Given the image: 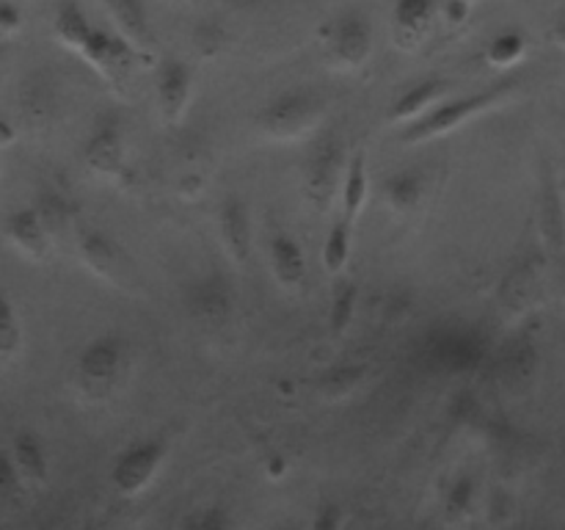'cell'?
<instances>
[{
  "label": "cell",
  "instance_id": "28",
  "mask_svg": "<svg viewBox=\"0 0 565 530\" xmlns=\"http://www.w3.org/2000/svg\"><path fill=\"white\" fill-rule=\"evenodd\" d=\"M22 486H25V478H22V473L17 469L11 451H0V500H17Z\"/></svg>",
  "mask_w": 565,
  "mask_h": 530
},
{
  "label": "cell",
  "instance_id": "4",
  "mask_svg": "<svg viewBox=\"0 0 565 530\" xmlns=\"http://www.w3.org/2000/svg\"><path fill=\"white\" fill-rule=\"evenodd\" d=\"M323 42L329 59L342 70H356L373 53V22L364 11L345 9L326 22Z\"/></svg>",
  "mask_w": 565,
  "mask_h": 530
},
{
  "label": "cell",
  "instance_id": "9",
  "mask_svg": "<svg viewBox=\"0 0 565 530\" xmlns=\"http://www.w3.org/2000/svg\"><path fill=\"white\" fill-rule=\"evenodd\" d=\"M193 88V70L182 59H163L154 77V92H158V105L163 110L166 121H177L182 110L188 108Z\"/></svg>",
  "mask_w": 565,
  "mask_h": 530
},
{
  "label": "cell",
  "instance_id": "14",
  "mask_svg": "<svg viewBox=\"0 0 565 530\" xmlns=\"http://www.w3.org/2000/svg\"><path fill=\"white\" fill-rule=\"evenodd\" d=\"M441 94H445V81H439V77H425V81L403 88L401 97L392 103L390 119L403 121V125H412L414 119L428 114V110L439 103Z\"/></svg>",
  "mask_w": 565,
  "mask_h": 530
},
{
  "label": "cell",
  "instance_id": "5",
  "mask_svg": "<svg viewBox=\"0 0 565 530\" xmlns=\"http://www.w3.org/2000/svg\"><path fill=\"white\" fill-rule=\"evenodd\" d=\"M348 158H345V141L337 136L334 130L320 132L309 147L307 160H303V177H307V193L318 204H326L337 186H342L345 177Z\"/></svg>",
  "mask_w": 565,
  "mask_h": 530
},
{
  "label": "cell",
  "instance_id": "27",
  "mask_svg": "<svg viewBox=\"0 0 565 530\" xmlns=\"http://www.w3.org/2000/svg\"><path fill=\"white\" fill-rule=\"evenodd\" d=\"M232 524V517L218 506H204L196 511L188 513L182 519V528L185 530H226Z\"/></svg>",
  "mask_w": 565,
  "mask_h": 530
},
{
  "label": "cell",
  "instance_id": "26",
  "mask_svg": "<svg viewBox=\"0 0 565 530\" xmlns=\"http://www.w3.org/2000/svg\"><path fill=\"white\" fill-rule=\"evenodd\" d=\"M22 346V329L20 318H17V309L11 304V298L6 296L3 287H0V362H9L20 353Z\"/></svg>",
  "mask_w": 565,
  "mask_h": 530
},
{
  "label": "cell",
  "instance_id": "10",
  "mask_svg": "<svg viewBox=\"0 0 565 530\" xmlns=\"http://www.w3.org/2000/svg\"><path fill=\"white\" fill-rule=\"evenodd\" d=\"M218 230L221 241H224L226 252L237 259V263H248L254 248V226H252V210H248L243 197H226L218 208Z\"/></svg>",
  "mask_w": 565,
  "mask_h": 530
},
{
  "label": "cell",
  "instance_id": "37",
  "mask_svg": "<svg viewBox=\"0 0 565 530\" xmlns=\"http://www.w3.org/2000/svg\"><path fill=\"white\" fill-rule=\"evenodd\" d=\"M3 59H6V42L3 36H0V64H3Z\"/></svg>",
  "mask_w": 565,
  "mask_h": 530
},
{
  "label": "cell",
  "instance_id": "34",
  "mask_svg": "<svg viewBox=\"0 0 565 530\" xmlns=\"http://www.w3.org/2000/svg\"><path fill=\"white\" fill-rule=\"evenodd\" d=\"M340 522H342L340 508L326 506V508H320V517L315 519V528H318V530H334V528H340Z\"/></svg>",
  "mask_w": 565,
  "mask_h": 530
},
{
  "label": "cell",
  "instance_id": "33",
  "mask_svg": "<svg viewBox=\"0 0 565 530\" xmlns=\"http://www.w3.org/2000/svg\"><path fill=\"white\" fill-rule=\"evenodd\" d=\"M221 28L215 25V22H202V25L196 28V42L199 47H202V53H218L221 47Z\"/></svg>",
  "mask_w": 565,
  "mask_h": 530
},
{
  "label": "cell",
  "instance_id": "7",
  "mask_svg": "<svg viewBox=\"0 0 565 530\" xmlns=\"http://www.w3.org/2000/svg\"><path fill=\"white\" fill-rule=\"evenodd\" d=\"M127 359V342L119 335H99L77 353V381L86 392H105L116 379Z\"/></svg>",
  "mask_w": 565,
  "mask_h": 530
},
{
  "label": "cell",
  "instance_id": "15",
  "mask_svg": "<svg viewBox=\"0 0 565 530\" xmlns=\"http://www.w3.org/2000/svg\"><path fill=\"white\" fill-rule=\"evenodd\" d=\"M270 268H274L276 279L287 287H298L307 279V257H303L301 243L287 232L270 237Z\"/></svg>",
  "mask_w": 565,
  "mask_h": 530
},
{
  "label": "cell",
  "instance_id": "18",
  "mask_svg": "<svg viewBox=\"0 0 565 530\" xmlns=\"http://www.w3.org/2000/svg\"><path fill=\"white\" fill-rule=\"evenodd\" d=\"M94 22L88 20L83 6L77 0H61L58 9H55V20H53V33L66 50L72 53H81L83 44L88 42L94 31Z\"/></svg>",
  "mask_w": 565,
  "mask_h": 530
},
{
  "label": "cell",
  "instance_id": "25",
  "mask_svg": "<svg viewBox=\"0 0 565 530\" xmlns=\"http://www.w3.org/2000/svg\"><path fill=\"white\" fill-rule=\"evenodd\" d=\"M351 243H353V224L340 215V219L331 224L329 235H326L323 241L326 274H340V271L345 268L348 259H351Z\"/></svg>",
  "mask_w": 565,
  "mask_h": 530
},
{
  "label": "cell",
  "instance_id": "16",
  "mask_svg": "<svg viewBox=\"0 0 565 530\" xmlns=\"http://www.w3.org/2000/svg\"><path fill=\"white\" fill-rule=\"evenodd\" d=\"M439 11L436 0H395L392 6V25L401 42H419L434 25Z\"/></svg>",
  "mask_w": 565,
  "mask_h": 530
},
{
  "label": "cell",
  "instance_id": "12",
  "mask_svg": "<svg viewBox=\"0 0 565 530\" xmlns=\"http://www.w3.org/2000/svg\"><path fill=\"white\" fill-rule=\"evenodd\" d=\"M83 160L94 174L119 177L125 171V138H121L119 125L103 121V125L94 127L86 147H83Z\"/></svg>",
  "mask_w": 565,
  "mask_h": 530
},
{
  "label": "cell",
  "instance_id": "17",
  "mask_svg": "<svg viewBox=\"0 0 565 530\" xmlns=\"http://www.w3.org/2000/svg\"><path fill=\"white\" fill-rule=\"evenodd\" d=\"M11 456H14L17 469H20L28 486L47 484V453H44L42 439H39L33 431H20V434L11 439Z\"/></svg>",
  "mask_w": 565,
  "mask_h": 530
},
{
  "label": "cell",
  "instance_id": "13",
  "mask_svg": "<svg viewBox=\"0 0 565 530\" xmlns=\"http://www.w3.org/2000/svg\"><path fill=\"white\" fill-rule=\"evenodd\" d=\"M381 197L395 213H414L425 199V174L419 169H397L381 182Z\"/></svg>",
  "mask_w": 565,
  "mask_h": 530
},
{
  "label": "cell",
  "instance_id": "36",
  "mask_svg": "<svg viewBox=\"0 0 565 530\" xmlns=\"http://www.w3.org/2000/svg\"><path fill=\"white\" fill-rule=\"evenodd\" d=\"M17 141V127L11 125L9 116L0 114V147H6V144H14Z\"/></svg>",
  "mask_w": 565,
  "mask_h": 530
},
{
  "label": "cell",
  "instance_id": "22",
  "mask_svg": "<svg viewBox=\"0 0 565 530\" xmlns=\"http://www.w3.org/2000/svg\"><path fill=\"white\" fill-rule=\"evenodd\" d=\"M359 307V285L351 279H342L334 285L329 304V329L334 337H342L351 329Z\"/></svg>",
  "mask_w": 565,
  "mask_h": 530
},
{
  "label": "cell",
  "instance_id": "8",
  "mask_svg": "<svg viewBox=\"0 0 565 530\" xmlns=\"http://www.w3.org/2000/svg\"><path fill=\"white\" fill-rule=\"evenodd\" d=\"M86 64H92L105 81H119V75H127L130 66L136 64V44L127 36L105 28H94L88 42L83 44L81 53Z\"/></svg>",
  "mask_w": 565,
  "mask_h": 530
},
{
  "label": "cell",
  "instance_id": "35",
  "mask_svg": "<svg viewBox=\"0 0 565 530\" xmlns=\"http://www.w3.org/2000/svg\"><path fill=\"white\" fill-rule=\"evenodd\" d=\"M550 36H552V42L557 44V47L565 50V9H561V14H557L555 22H552Z\"/></svg>",
  "mask_w": 565,
  "mask_h": 530
},
{
  "label": "cell",
  "instance_id": "19",
  "mask_svg": "<svg viewBox=\"0 0 565 530\" xmlns=\"http://www.w3.org/2000/svg\"><path fill=\"white\" fill-rule=\"evenodd\" d=\"M77 252L81 259L94 271V274L105 276V279H114L116 271L121 268V252L114 243V237H108L99 230H86L77 243Z\"/></svg>",
  "mask_w": 565,
  "mask_h": 530
},
{
  "label": "cell",
  "instance_id": "30",
  "mask_svg": "<svg viewBox=\"0 0 565 530\" xmlns=\"http://www.w3.org/2000/svg\"><path fill=\"white\" fill-rule=\"evenodd\" d=\"M36 210H39V213H42L44 224L50 226V232L61 230V224H66V219H70V210H66V202L58 197V193H44V197H39Z\"/></svg>",
  "mask_w": 565,
  "mask_h": 530
},
{
  "label": "cell",
  "instance_id": "2",
  "mask_svg": "<svg viewBox=\"0 0 565 530\" xmlns=\"http://www.w3.org/2000/svg\"><path fill=\"white\" fill-rule=\"evenodd\" d=\"M326 99L309 86H292L287 92L276 94L259 114V127L265 136L276 141H292V138L307 136L323 119Z\"/></svg>",
  "mask_w": 565,
  "mask_h": 530
},
{
  "label": "cell",
  "instance_id": "20",
  "mask_svg": "<svg viewBox=\"0 0 565 530\" xmlns=\"http://www.w3.org/2000/svg\"><path fill=\"white\" fill-rule=\"evenodd\" d=\"M99 3L114 17L121 36L130 39L136 47H147L152 42V28H149V17L141 0H99Z\"/></svg>",
  "mask_w": 565,
  "mask_h": 530
},
{
  "label": "cell",
  "instance_id": "21",
  "mask_svg": "<svg viewBox=\"0 0 565 530\" xmlns=\"http://www.w3.org/2000/svg\"><path fill=\"white\" fill-rule=\"evenodd\" d=\"M342 219L356 221L359 213H362L364 202H367V160H364V152H356L351 160H348L345 177H342Z\"/></svg>",
  "mask_w": 565,
  "mask_h": 530
},
{
  "label": "cell",
  "instance_id": "29",
  "mask_svg": "<svg viewBox=\"0 0 565 530\" xmlns=\"http://www.w3.org/2000/svg\"><path fill=\"white\" fill-rule=\"evenodd\" d=\"M475 495H478V489H475V480L469 478V475H463V478H458L456 484L450 486V491H447V511L467 513L469 508H472Z\"/></svg>",
  "mask_w": 565,
  "mask_h": 530
},
{
  "label": "cell",
  "instance_id": "3",
  "mask_svg": "<svg viewBox=\"0 0 565 530\" xmlns=\"http://www.w3.org/2000/svg\"><path fill=\"white\" fill-rule=\"evenodd\" d=\"M235 285L226 274L210 271L182 287V307L202 329H221L235 315Z\"/></svg>",
  "mask_w": 565,
  "mask_h": 530
},
{
  "label": "cell",
  "instance_id": "6",
  "mask_svg": "<svg viewBox=\"0 0 565 530\" xmlns=\"http://www.w3.org/2000/svg\"><path fill=\"white\" fill-rule=\"evenodd\" d=\"M166 453H169V445L163 439H141L125 447L110 467V486L125 497L143 491L163 467Z\"/></svg>",
  "mask_w": 565,
  "mask_h": 530
},
{
  "label": "cell",
  "instance_id": "32",
  "mask_svg": "<svg viewBox=\"0 0 565 530\" xmlns=\"http://www.w3.org/2000/svg\"><path fill=\"white\" fill-rule=\"evenodd\" d=\"M469 11H472V0H445L441 3V17L447 25H463L469 20Z\"/></svg>",
  "mask_w": 565,
  "mask_h": 530
},
{
  "label": "cell",
  "instance_id": "11",
  "mask_svg": "<svg viewBox=\"0 0 565 530\" xmlns=\"http://www.w3.org/2000/svg\"><path fill=\"white\" fill-rule=\"evenodd\" d=\"M3 235L17 252H22L31 259L47 257L50 252V226L44 224L42 213L36 208H20L6 215Z\"/></svg>",
  "mask_w": 565,
  "mask_h": 530
},
{
  "label": "cell",
  "instance_id": "23",
  "mask_svg": "<svg viewBox=\"0 0 565 530\" xmlns=\"http://www.w3.org/2000/svg\"><path fill=\"white\" fill-rule=\"evenodd\" d=\"M364 375H367L364 364H334L318 375V392L329 401H342L362 384Z\"/></svg>",
  "mask_w": 565,
  "mask_h": 530
},
{
  "label": "cell",
  "instance_id": "24",
  "mask_svg": "<svg viewBox=\"0 0 565 530\" xmlns=\"http://www.w3.org/2000/svg\"><path fill=\"white\" fill-rule=\"evenodd\" d=\"M527 53V36L516 28H508V31L494 33L486 44V61L491 66H500V70H508V66L519 64Z\"/></svg>",
  "mask_w": 565,
  "mask_h": 530
},
{
  "label": "cell",
  "instance_id": "1",
  "mask_svg": "<svg viewBox=\"0 0 565 530\" xmlns=\"http://www.w3.org/2000/svg\"><path fill=\"white\" fill-rule=\"evenodd\" d=\"M516 86H519L516 77H508V81L494 83V86L480 88V92L463 94V97H452L447 99V103L434 105L428 114H423L419 119H414L412 125L403 127L401 141L423 144V141H434V138L439 136H447V132H452L456 127L467 125V121H472L475 116L486 114V110L500 105L505 97H511V94L516 92Z\"/></svg>",
  "mask_w": 565,
  "mask_h": 530
},
{
  "label": "cell",
  "instance_id": "31",
  "mask_svg": "<svg viewBox=\"0 0 565 530\" xmlns=\"http://www.w3.org/2000/svg\"><path fill=\"white\" fill-rule=\"evenodd\" d=\"M22 28V9L11 0H0V36H11Z\"/></svg>",
  "mask_w": 565,
  "mask_h": 530
}]
</instances>
